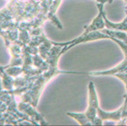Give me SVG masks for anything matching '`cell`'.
<instances>
[{
	"mask_svg": "<svg viewBox=\"0 0 127 126\" xmlns=\"http://www.w3.org/2000/svg\"><path fill=\"white\" fill-rule=\"evenodd\" d=\"M89 92H90V101H89V108L87 110V113L85 114L68 113V115L74 117L82 124H100L99 121L95 118L98 111V103L95 89H94V85L92 83H90L89 84Z\"/></svg>",
	"mask_w": 127,
	"mask_h": 126,
	"instance_id": "6da1fadb",
	"label": "cell"
}]
</instances>
